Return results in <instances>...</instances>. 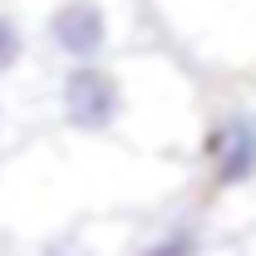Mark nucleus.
Returning a JSON list of instances; mask_svg holds the SVG:
<instances>
[{
  "instance_id": "f257e3e1",
  "label": "nucleus",
  "mask_w": 256,
  "mask_h": 256,
  "mask_svg": "<svg viewBox=\"0 0 256 256\" xmlns=\"http://www.w3.org/2000/svg\"><path fill=\"white\" fill-rule=\"evenodd\" d=\"M64 118L74 128H84V133H98V128H108L118 118V79L114 74H104L94 64H79V69H69L64 74Z\"/></svg>"
},
{
  "instance_id": "f03ea898",
  "label": "nucleus",
  "mask_w": 256,
  "mask_h": 256,
  "mask_svg": "<svg viewBox=\"0 0 256 256\" xmlns=\"http://www.w3.org/2000/svg\"><path fill=\"white\" fill-rule=\"evenodd\" d=\"M207 153H212V178L217 188H242L256 178V124L252 118H226L212 128L207 138Z\"/></svg>"
},
{
  "instance_id": "7ed1b4c3",
  "label": "nucleus",
  "mask_w": 256,
  "mask_h": 256,
  "mask_svg": "<svg viewBox=\"0 0 256 256\" xmlns=\"http://www.w3.org/2000/svg\"><path fill=\"white\" fill-rule=\"evenodd\" d=\"M50 40L69 60H94L108 40V20H104L98 0H64L50 15Z\"/></svg>"
},
{
  "instance_id": "20e7f679",
  "label": "nucleus",
  "mask_w": 256,
  "mask_h": 256,
  "mask_svg": "<svg viewBox=\"0 0 256 256\" xmlns=\"http://www.w3.org/2000/svg\"><path fill=\"white\" fill-rule=\"evenodd\" d=\"M143 256H197V236L192 232H172V236H162L158 246H148Z\"/></svg>"
},
{
  "instance_id": "39448f33",
  "label": "nucleus",
  "mask_w": 256,
  "mask_h": 256,
  "mask_svg": "<svg viewBox=\"0 0 256 256\" xmlns=\"http://www.w3.org/2000/svg\"><path fill=\"white\" fill-rule=\"evenodd\" d=\"M15 60H20V30H15L10 15H0V74H5Z\"/></svg>"
}]
</instances>
